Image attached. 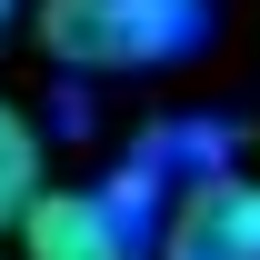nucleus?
<instances>
[{"mask_svg":"<svg viewBox=\"0 0 260 260\" xmlns=\"http://www.w3.org/2000/svg\"><path fill=\"white\" fill-rule=\"evenodd\" d=\"M40 190H50V180H40V130H30V110L0 100V230L20 220Z\"/></svg>","mask_w":260,"mask_h":260,"instance_id":"20e7f679","label":"nucleus"},{"mask_svg":"<svg viewBox=\"0 0 260 260\" xmlns=\"http://www.w3.org/2000/svg\"><path fill=\"white\" fill-rule=\"evenodd\" d=\"M10 230L20 260H140V230L110 210V190H40Z\"/></svg>","mask_w":260,"mask_h":260,"instance_id":"7ed1b4c3","label":"nucleus"},{"mask_svg":"<svg viewBox=\"0 0 260 260\" xmlns=\"http://www.w3.org/2000/svg\"><path fill=\"white\" fill-rule=\"evenodd\" d=\"M30 30L60 70H160L190 50L200 10L190 0H40Z\"/></svg>","mask_w":260,"mask_h":260,"instance_id":"f257e3e1","label":"nucleus"},{"mask_svg":"<svg viewBox=\"0 0 260 260\" xmlns=\"http://www.w3.org/2000/svg\"><path fill=\"white\" fill-rule=\"evenodd\" d=\"M190 10H200V0H190Z\"/></svg>","mask_w":260,"mask_h":260,"instance_id":"423d86ee","label":"nucleus"},{"mask_svg":"<svg viewBox=\"0 0 260 260\" xmlns=\"http://www.w3.org/2000/svg\"><path fill=\"white\" fill-rule=\"evenodd\" d=\"M10 20H20V0H0V30H10Z\"/></svg>","mask_w":260,"mask_h":260,"instance_id":"39448f33","label":"nucleus"},{"mask_svg":"<svg viewBox=\"0 0 260 260\" xmlns=\"http://www.w3.org/2000/svg\"><path fill=\"white\" fill-rule=\"evenodd\" d=\"M160 260H260V180L200 170L190 190H170Z\"/></svg>","mask_w":260,"mask_h":260,"instance_id":"f03ea898","label":"nucleus"}]
</instances>
